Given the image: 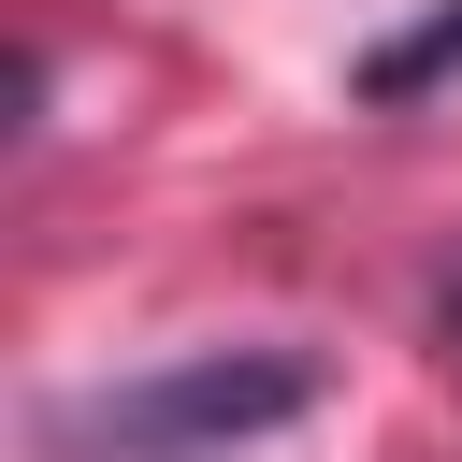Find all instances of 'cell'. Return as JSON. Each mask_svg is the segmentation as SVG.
<instances>
[{
	"mask_svg": "<svg viewBox=\"0 0 462 462\" xmlns=\"http://www.w3.org/2000/svg\"><path fill=\"white\" fill-rule=\"evenodd\" d=\"M303 404H318V361H289V346H202V361L130 375L87 433H101V462H231V448H260Z\"/></svg>",
	"mask_w": 462,
	"mask_h": 462,
	"instance_id": "6da1fadb",
	"label": "cell"
},
{
	"mask_svg": "<svg viewBox=\"0 0 462 462\" xmlns=\"http://www.w3.org/2000/svg\"><path fill=\"white\" fill-rule=\"evenodd\" d=\"M448 58H462V0H448V14H433V29H419V43H375V87H390V101H404V87H433V72H448Z\"/></svg>",
	"mask_w": 462,
	"mask_h": 462,
	"instance_id": "7a4b0ae2",
	"label": "cell"
},
{
	"mask_svg": "<svg viewBox=\"0 0 462 462\" xmlns=\"http://www.w3.org/2000/svg\"><path fill=\"white\" fill-rule=\"evenodd\" d=\"M433 318H448V332H462V260H448V274H433Z\"/></svg>",
	"mask_w": 462,
	"mask_h": 462,
	"instance_id": "3957f363",
	"label": "cell"
}]
</instances>
